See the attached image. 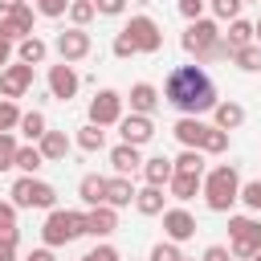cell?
Instances as JSON below:
<instances>
[{"label": "cell", "mask_w": 261, "mask_h": 261, "mask_svg": "<svg viewBox=\"0 0 261 261\" xmlns=\"http://www.w3.org/2000/svg\"><path fill=\"white\" fill-rule=\"evenodd\" d=\"M163 102L175 106L184 118H200L216 110L220 94H216V82L204 73V65H175L163 82Z\"/></svg>", "instance_id": "obj_1"}, {"label": "cell", "mask_w": 261, "mask_h": 261, "mask_svg": "<svg viewBox=\"0 0 261 261\" xmlns=\"http://www.w3.org/2000/svg\"><path fill=\"white\" fill-rule=\"evenodd\" d=\"M237 200H241V175H237V167L232 163H216L204 175V204L212 212H228Z\"/></svg>", "instance_id": "obj_2"}, {"label": "cell", "mask_w": 261, "mask_h": 261, "mask_svg": "<svg viewBox=\"0 0 261 261\" xmlns=\"http://www.w3.org/2000/svg\"><path fill=\"white\" fill-rule=\"evenodd\" d=\"M77 237H86V212L53 208V212L45 216V224H41V241H45L49 249H61V245H69V241H77Z\"/></svg>", "instance_id": "obj_3"}, {"label": "cell", "mask_w": 261, "mask_h": 261, "mask_svg": "<svg viewBox=\"0 0 261 261\" xmlns=\"http://www.w3.org/2000/svg\"><path fill=\"white\" fill-rule=\"evenodd\" d=\"M228 253L253 261L261 253V220L257 216H228Z\"/></svg>", "instance_id": "obj_4"}, {"label": "cell", "mask_w": 261, "mask_h": 261, "mask_svg": "<svg viewBox=\"0 0 261 261\" xmlns=\"http://www.w3.org/2000/svg\"><path fill=\"white\" fill-rule=\"evenodd\" d=\"M220 37H224V33H220V24H216V20H208V16H200V20H192V24L184 29L179 45H184V53H192V57H196V65H204Z\"/></svg>", "instance_id": "obj_5"}, {"label": "cell", "mask_w": 261, "mask_h": 261, "mask_svg": "<svg viewBox=\"0 0 261 261\" xmlns=\"http://www.w3.org/2000/svg\"><path fill=\"white\" fill-rule=\"evenodd\" d=\"M8 196H12L16 208H49V212L57 208V188L45 184V179H37V175H20Z\"/></svg>", "instance_id": "obj_6"}, {"label": "cell", "mask_w": 261, "mask_h": 261, "mask_svg": "<svg viewBox=\"0 0 261 261\" xmlns=\"http://www.w3.org/2000/svg\"><path fill=\"white\" fill-rule=\"evenodd\" d=\"M126 33H130V41H135L139 53H159V49H163V29H159L155 16H147V12L130 16V20H126Z\"/></svg>", "instance_id": "obj_7"}, {"label": "cell", "mask_w": 261, "mask_h": 261, "mask_svg": "<svg viewBox=\"0 0 261 261\" xmlns=\"http://www.w3.org/2000/svg\"><path fill=\"white\" fill-rule=\"evenodd\" d=\"M122 94L118 90H98L94 98H90V122L94 126H118L122 122Z\"/></svg>", "instance_id": "obj_8"}, {"label": "cell", "mask_w": 261, "mask_h": 261, "mask_svg": "<svg viewBox=\"0 0 261 261\" xmlns=\"http://www.w3.org/2000/svg\"><path fill=\"white\" fill-rule=\"evenodd\" d=\"M90 49H94V41H90V33L86 29H65V33H57V41H53V53L61 57V61H82V57H90Z\"/></svg>", "instance_id": "obj_9"}, {"label": "cell", "mask_w": 261, "mask_h": 261, "mask_svg": "<svg viewBox=\"0 0 261 261\" xmlns=\"http://www.w3.org/2000/svg\"><path fill=\"white\" fill-rule=\"evenodd\" d=\"M29 86H33V65H24V61H12L8 69H0V98L16 102V98H20Z\"/></svg>", "instance_id": "obj_10"}, {"label": "cell", "mask_w": 261, "mask_h": 261, "mask_svg": "<svg viewBox=\"0 0 261 261\" xmlns=\"http://www.w3.org/2000/svg\"><path fill=\"white\" fill-rule=\"evenodd\" d=\"M77 86H82V77H77V69H73L69 61L49 65V94H53L57 102H69V98L77 94Z\"/></svg>", "instance_id": "obj_11"}, {"label": "cell", "mask_w": 261, "mask_h": 261, "mask_svg": "<svg viewBox=\"0 0 261 261\" xmlns=\"http://www.w3.org/2000/svg\"><path fill=\"white\" fill-rule=\"evenodd\" d=\"M0 33H4L12 45H20L24 37H33V8H29V4H16L8 16H0Z\"/></svg>", "instance_id": "obj_12"}, {"label": "cell", "mask_w": 261, "mask_h": 261, "mask_svg": "<svg viewBox=\"0 0 261 261\" xmlns=\"http://www.w3.org/2000/svg\"><path fill=\"white\" fill-rule=\"evenodd\" d=\"M118 135H122V143H130V147H143V143H151V139H155V122H151L147 114H122V122H118Z\"/></svg>", "instance_id": "obj_13"}, {"label": "cell", "mask_w": 261, "mask_h": 261, "mask_svg": "<svg viewBox=\"0 0 261 261\" xmlns=\"http://www.w3.org/2000/svg\"><path fill=\"white\" fill-rule=\"evenodd\" d=\"M163 232H167V241H192L196 237V216L188 212V208H167L163 212Z\"/></svg>", "instance_id": "obj_14"}, {"label": "cell", "mask_w": 261, "mask_h": 261, "mask_svg": "<svg viewBox=\"0 0 261 261\" xmlns=\"http://www.w3.org/2000/svg\"><path fill=\"white\" fill-rule=\"evenodd\" d=\"M114 228H118V208L98 204V208L86 212V232H90V237H110Z\"/></svg>", "instance_id": "obj_15"}, {"label": "cell", "mask_w": 261, "mask_h": 261, "mask_svg": "<svg viewBox=\"0 0 261 261\" xmlns=\"http://www.w3.org/2000/svg\"><path fill=\"white\" fill-rule=\"evenodd\" d=\"M171 175H175V159H167V155H151V159H143V179H147L151 188H167Z\"/></svg>", "instance_id": "obj_16"}, {"label": "cell", "mask_w": 261, "mask_h": 261, "mask_svg": "<svg viewBox=\"0 0 261 261\" xmlns=\"http://www.w3.org/2000/svg\"><path fill=\"white\" fill-rule=\"evenodd\" d=\"M167 192H171V200L188 204V200L204 196V175H188V171H175V175H171V184H167Z\"/></svg>", "instance_id": "obj_17"}, {"label": "cell", "mask_w": 261, "mask_h": 261, "mask_svg": "<svg viewBox=\"0 0 261 261\" xmlns=\"http://www.w3.org/2000/svg\"><path fill=\"white\" fill-rule=\"evenodd\" d=\"M171 135H175L184 147L200 151V143H204V135H208V122H204V118H184V114H179V122L171 126Z\"/></svg>", "instance_id": "obj_18"}, {"label": "cell", "mask_w": 261, "mask_h": 261, "mask_svg": "<svg viewBox=\"0 0 261 261\" xmlns=\"http://www.w3.org/2000/svg\"><path fill=\"white\" fill-rule=\"evenodd\" d=\"M110 167H114V175H135V171L143 167V155H139V147H130V143H118V147H110Z\"/></svg>", "instance_id": "obj_19"}, {"label": "cell", "mask_w": 261, "mask_h": 261, "mask_svg": "<svg viewBox=\"0 0 261 261\" xmlns=\"http://www.w3.org/2000/svg\"><path fill=\"white\" fill-rule=\"evenodd\" d=\"M155 106H159V90L151 86V82H135L130 86V114H155Z\"/></svg>", "instance_id": "obj_20"}, {"label": "cell", "mask_w": 261, "mask_h": 261, "mask_svg": "<svg viewBox=\"0 0 261 261\" xmlns=\"http://www.w3.org/2000/svg\"><path fill=\"white\" fill-rule=\"evenodd\" d=\"M135 184H130V175H110L106 179V204L110 208H126V204H135Z\"/></svg>", "instance_id": "obj_21"}, {"label": "cell", "mask_w": 261, "mask_h": 261, "mask_svg": "<svg viewBox=\"0 0 261 261\" xmlns=\"http://www.w3.org/2000/svg\"><path fill=\"white\" fill-rule=\"evenodd\" d=\"M212 126H220V130H237L241 122H245V106L241 102H232V98H220L216 102V110H212Z\"/></svg>", "instance_id": "obj_22"}, {"label": "cell", "mask_w": 261, "mask_h": 261, "mask_svg": "<svg viewBox=\"0 0 261 261\" xmlns=\"http://www.w3.org/2000/svg\"><path fill=\"white\" fill-rule=\"evenodd\" d=\"M37 147H41L45 163H61V159L69 155V147H73V143H69V135H65V130H49V135H45Z\"/></svg>", "instance_id": "obj_23"}, {"label": "cell", "mask_w": 261, "mask_h": 261, "mask_svg": "<svg viewBox=\"0 0 261 261\" xmlns=\"http://www.w3.org/2000/svg\"><path fill=\"white\" fill-rule=\"evenodd\" d=\"M77 196H82V204H90V208L106 204V175H82V179H77Z\"/></svg>", "instance_id": "obj_24"}, {"label": "cell", "mask_w": 261, "mask_h": 261, "mask_svg": "<svg viewBox=\"0 0 261 261\" xmlns=\"http://www.w3.org/2000/svg\"><path fill=\"white\" fill-rule=\"evenodd\" d=\"M253 41H257V29H253L249 20H241V16H237V20H228V33H224V45H228L232 53H237V49H245V45H253Z\"/></svg>", "instance_id": "obj_25"}, {"label": "cell", "mask_w": 261, "mask_h": 261, "mask_svg": "<svg viewBox=\"0 0 261 261\" xmlns=\"http://www.w3.org/2000/svg\"><path fill=\"white\" fill-rule=\"evenodd\" d=\"M45 57H49V45H45L37 33H33V37H24V41L16 45V61H24V65H41Z\"/></svg>", "instance_id": "obj_26"}, {"label": "cell", "mask_w": 261, "mask_h": 261, "mask_svg": "<svg viewBox=\"0 0 261 261\" xmlns=\"http://www.w3.org/2000/svg\"><path fill=\"white\" fill-rule=\"evenodd\" d=\"M16 130H20V135H24L29 143H41V139L49 135V122H45V114H41V110H24V114H20V126H16Z\"/></svg>", "instance_id": "obj_27"}, {"label": "cell", "mask_w": 261, "mask_h": 261, "mask_svg": "<svg viewBox=\"0 0 261 261\" xmlns=\"http://www.w3.org/2000/svg\"><path fill=\"white\" fill-rule=\"evenodd\" d=\"M135 208H139L143 216H163V212H167V208H163V188H151V184H147V188L135 196Z\"/></svg>", "instance_id": "obj_28"}, {"label": "cell", "mask_w": 261, "mask_h": 261, "mask_svg": "<svg viewBox=\"0 0 261 261\" xmlns=\"http://www.w3.org/2000/svg\"><path fill=\"white\" fill-rule=\"evenodd\" d=\"M232 65H237V69H245V73H261V45L253 41V45L237 49V53H232Z\"/></svg>", "instance_id": "obj_29"}, {"label": "cell", "mask_w": 261, "mask_h": 261, "mask_svg": "<svg viewBox=\"0 0 261 261\" xmlns=\"http://www.w3.org/2000/svg\"><path fill=\"white\" fill-rule=\"evenodd\" d=\"M16 167H20L24 175H37V167H45V155H41V147H37V143L20 147V151H16Z\"/></svg>", "instance_id": "obj_30"}, {"label": "cell", "mask_w": 261, "mask_h": 261, "mask_svg": "<svg viewBox=\"0 0 261 261\" xmlns=\"http://www.w3.org/2000/svg\"><path fill=\"white\" fill-rule=\"evenodd\" d=\"M204 151H192V147H184L179 155H175V171H188V175H204Z\"/></svg>", "instance_id": "obj_31"}, {"label": "cell", "mask_w": 261, "mask_h": 261, "mask_svg": "<svg viewBox=\"0 0 261 261\" xmlns=\"http://www.w3.org/2000/svg\"><path fill=\"white\" fill-rule=\"evenodd\" d=\"M77 147H82V151H102V147H106V130L94 126V122H86V126L77 130Z\"/></svg>", "instance_id": "obj_32"}, {"label": "cell", "mask_w": 261, "mask_h": 261, "mask_svg": "<svg viewBox=\"0 0 261 261\" xmlns=\"http://www.w3.org/2000/svg\"><path fill=\"white\" fill-rule=\"evenodd\" d=\"M200 151H204V155H224V151H228V130H220V126H208V135H204Z\"/></svg>", "instance_id": "obj_33"}, {"label": "cell", "mask_w": 261, "mask_h": 261, "mask_svg": "<svg viewBox=\"0 0 261 261\" xmlns=\"http://www.w3.org/2000/svg\"><path fill=\"white\" fill-rule=\"evenodd\" d=\"M94 16H98L94 0H73V4H69V20H73V29H86Z\"/></svg>", "instance_id": "obj_34"}, {"label": "cell", "mask_w": 261, "mask_h": 261, "mask_svg": "<svg viewBox=\"0 0 261 261\" xmlns=\"http://www.w3.org/2000/svg\"><path fill=\"white\" fill-rule=\"evenodd\" d=\"M20 106L16 102H8V98H0V135H8V130H16L20 126Z\"/></svg>", "instance_id": "obj_35"}, {"label": "cell", "mask_w": 261, "mask_h": 261, "mask_svg": "<svg viewBox=\"0 0 261 261\" xmlns=\"http://www.w3.org/2000/svg\"><path fill=\"white\" fill-rule=\"evenodd\" d=\"M16 151H20V143H16V135L8 130V135H0V171H8V167H16Z\"/></svg>", "instance_id": "obj_36"}, {"label": "cell", "mask_w": 261, "mask_h": 261, "mask_svg": "<svg viewBox=\"0 0 261 261\" xmlns=\"http://www.w3.org/2000/svg\"><path fill=\"white\" fill-rule=\"evenodd\" d=\"M241 204H245L249 212H261V179L241 184Z\"/></svg>", "instance_id": "obj_37"}, {"label": "cell", "mask_w": 261, "mask_h": 261, "mask_svg": "<svg viewBox=\"0 0 261 261\" xmlns=\"http://www.w3.org/2000/svg\"><path fill=\"white\" fill-rule=\"evenodd\" d=\"M151 261H184V253H179L175 241H159V245L151 249Z\"/></svg>", "instance_id": "obj_38"}, {"label": "cell", "mask_w": 261, "mask_h": 261, "mask_svg": "<svg viewBox=\"0 0 261 261\" xmlns=\"http://www.w3.org/2000/svg\"><path fill=\"white\" fill-rule=\"evenodd\" d=\"M212 12H216V20H237L241 16V0H212Z\"/></svg>", "instance_id": "obj_39"}, {"label": "cell", "mask_w": 261, "mask_h": 261, "mask_svg": "<svg viewBox=\"0 0 261 261\" xmlns=\"http://www.w3.org/2000/svg\"><path fill=\"white\" fill-rule=\"evenodd\" d=\"M110 49H114V57H122V61H126V57H135V53H139V49H135V41H130V33H126V29H122V33H118V37H114V45H110Z\"/></svg>", "instance_id": "obj_40"}, {"label": "cell", "mask_w": 261, "mask_h": 261, "mask_svg": "<svg viewBox=\"0 0 261 261\" xmlns=\"http://www.w3.org/2000/svg\"><path fill=\"white\" fill-rule=\"evenodd\" d=\"M73 0H37V12L41 16H65Z\"/></svg>", "instance_id": "obj_41"}, {"label": "cell", "mask_w": 261, "mask_h": 261, "mask_svg": "<svg viewBox=\"0 0 261 261\" xmlns=\"http://www.w3.org/2000/svg\"><path fill=\"white\" fill-rule=\"evenodd\" d=\"M179 16L192 24V20H200L204 16V0H179Z\"/></svg>", "instance_id": "obj_42"}, {"label": "cell", "mask_w": 261, "mask_h": 261, "mask_svg": "<svg viewBox=\"0 0 261 261\" xmlns=\"http://www.w3.org/2000/svg\"><path fill=\"white\" fill-rule=\"evenodd\" d=\"M86 257H90V261H122V257H118V249H114V245H94V249H90V253H86Z\"/></svg>", "instance_id": "obj_43"}, {"label": "cell", "mask_w": 261, "mask_h": 261, "mask_svg": "<svg viewBox=\"0 0 261 261\" xmlns=\"http://www.w3.org/2000/svg\"><path fill=\"white\" fill-rule=\"evenodd\" d=\"M94 8H98V16H122L126 0H94Z\"/></svg>", "instance_id": "obj_44"}, {"label": "cell", "mask_w": 261, "mask_h": 261, "mask_svg": "<svg viewBox=\"0 0 261 261\" xmlns=\"http://www.w3.org/2000/svg\"><path fill=\"white\" fill-rule=\"evenodd\" d=\"M16 241H20L16 224H4V228H0V245H4V249H16Z\"/></svg>", "instance_id": "obj_45"}, {"label": "cell", "mask_w": 261, "mask_h": 261, "mask_svg": "<svg viewBox=\"0 0 261 261\" xmlns=\"http://www.w3.org/2000/svg\"><path fill=\"white\" fill-rule=\"evenodd\" d=\"M4 224H16V204L12 200H0V228Z\"/></svg>", "instance_id": "obj_46"}, {"label": "cell", "mask_w": 261, "mask_h": 261, "mask_svg": "<svg viewBox=\"0 0 261 261\" xmlns=\"http://www.w3.org/2000/svg\"><path fill=\"white\" fill-rule=\"evenodd\" d=\"M228 257H232V253H228L224 245H208V249H204V261H228Z\"/></svg>", "instance_id": "obj_47"}, {"label": "cell", "mask_w": 261, "mask_h": 261, "mask_svg": "<svg viewBox=\"0 0 261 261\" xmlns=\"http://www.w3.org/2000/svg\"><path fill=\"white\" fill-rule=\"evenodd\" d=\"M8 65H12V41L0 33V69H8Z\"/></svg>", "instance_id": "obj_48"}, {"label": "cell", "mask_w": 261, "mask_h": 261, "mask_svg": "<svg viewBox=\"0 0 261 261\" xmlns=\"http://www.w3.org/2000/svg\"><path fill=\"white\" fill-rule=\"evenodd\" d=\"M24 261H57V257H53V249H49V245H41V249H33Z\"/></svg>", "instance_id": "obj_49"}, {"label": "cell", "mask_w": 261, "mask_h": 261, "mask_svg": "<svg viewBox=\"0 0 261 261\" xmlns=\"http://www.w3.org/2000/svg\"><path fill=\"white\" fill-rule=\"evenodd\" d=\"M16 4H24V0H0V16H8V12L16 8Z\"/></svg>", "instance_id": "obj_50"}, {"label": "cell", "mask_w": 261, "mask_h": 261, "mask_svg": "<svg viewBox=\"0 0 261 261\" xmlns=\"http://www.w3.org/2000/svg\"><path fill=\"white\" fill-rule=\"evenodd\" d=\"M12 257H16V249H4L0 245V261H12Z\"/></svg>", "instance_id": "obj_51"}, {"label": "cell", "mask_w": 261, "mask_h": 261, "mask_svg": "<svg viewBox=\"0 0 261 261\" xmlns=\"http://www.w3.org/2000/svg\"><path fill=\"white\" fill-rule=\"evenodd\" d=\"M253 29H257V45H261V20H257V24H253Z\"/></svg>", "instance_id": "obj_52"}, {"label": "cell", "mask_w": 261, "mask_h": 261, "mask_svg": "<svg viewBox=\"0 0 261 261\" xmlns=\"http://www.w3.org/2000/svg\"><path fill=\"white\" fill-rule=\"evenodd\" d=\"M253 261H261V253H257V257H253Z\"/></svg>", "instance_id": "obj_53"}, {"label": "cell", "mask_w": 261, "mask_h": 261, "mask_svg": "<svg viewBox=\"0 0 261 261\" xmlns=\"http://www.w3.org/2000/svg\"><path fill=\"white\" fill-rule=\"evenodd\" d=\"M82 261H90V257H82Z\"/></svg>", "instance_id": "obj_54"}, {"label": "cell", "mask_w": 261, "mask_h": 261, "mask_svg": "<svg viewBox=\"0 0 261 261\" xmlns=\"http://www.w3.org/2000/svg\"><path fill=\"white\" fill-rule=\"evenodd\" d=\"M184 261H188V257H184Z\"/></svg>", "instance_id": "obj_55"}, {"label": "cell", "mask_w": 261, "mask_h": 261, "mask_svg": "<svg viewBox=\"0 0 261 261\" xmlns=\"http://www.w3.org/2000/svg\"><path fill=\"white\" fill-rule=\"evenodd\" d=\"M241 4H245V0H241Z\"/></svg>", "instance_id": "obj_56"}]
</instances>
